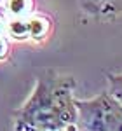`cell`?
Returning <instances> with one entry per match:
<instances>
[{
	"instance_id": "cell-1",
	"label": "cell",
	"mask_w": 122,
	"mask_h": 131,
	"mask_svg": "<svg viewBox=\"0 0 122 131\" xmlns=\"http://www.w3.org/2000/svg\"><path fill=\"white\" fill-rule=\"evenodd\" d=\"M75 79L56 70L37 77L28 100L14 110L16 131H75L79 112L75 105Z\"/></svg>"
},
{
	"instance_id": "cell-2",
	"label": "cell",
	"mask_w": 122,
	"mask_h": 131,
	"mask_svg": "<svg viewBox=\"0 0 122 131\" xmlns=\"http://www.w3.org/2000/svg\"><path fill=\"white\" fill-rule=\"evenodd\" d=\"M79 112V129L84 131H122V101L112 93L75 100Z\"/></svg>"
},
{
	"instance_id": "cell-3",
	"label": "cell",
	"mask_w": 122,
	"mask_h": 131,
	"mask_svg": "<svg viewBox=\"0 0 122 131\" xmlns=\"http://www.w3.org/2000/svg\"><path fill=\"white\" fill-rule=\"evenodd\" d=\"M86 12L112 18L122 12V0H80Z\"/></svg>"
},
{
	"instance_id": "cell-4",
	"label": "cell",
	"mask_w": 122,
	"mask_h": 131,
	"mask_svg": "<svg viewBox=\"0 0 122 131\" xmlns=\"http://www.w3.org/2000/svg\"><path fill=\"white\" fill-rule=\"evenodd\" d=\"M28 33L35 42H42L51 31V19L42 14H30L28 18Z\"/></svg>"
},
{
	"instance_id": "cell-5",
	"label": "cell",
	"mask_w": 122,
	"mask_h": 131,
	"mask_svg": "<svg viewBox=\"0 0 122 131\" xmlns=\"http://www.w3.org/2000/svg\"><path fill=\"white\" fill-rule=\"evenodd\" d=\"M5 31L10 39L14 40H28L30 33H28V19L26 18H19V16H12L7 25H5Z\"/></svg>"
},
{
	"instance_id": "cell-6",
	"label": "cell",
	"mask_w": 122,
	"mask_h": 131,
	"mask_svg": "<svg viewBox=\"0 0 122 131\" xmlns=\"http://www.w3.org/2000/svg\"><path fill=\"white\" fill-rule=\"evenodd\" d=\"M5 9L10 16L28 18L33 10V0H5Z\"/></svg>"
},
{
	"instance_id": "cell-7",
	"label": "cell",
	"mask_w": 122,
	"mask_h": 131,
	"mask_svg": "<svg viewBox=\"0 0 122 131\" xmlns=\"http://www.w3.org/2000/svg\"><path fill=\"white\" fill-rule=\"evenodd\" d=\"M108 91L122 101V73H108Z\"/></svg>"
},
{
	"instance_id": "cell-8",
	"label": "cell",
	"mask_w": 122,
	"mask_h": 131,
	"mask_svg": "<svg viewBox=\"0 0 122 131\" xmlns=\"http://www.w3.org/2000/svg\"><path fill=\"white\" fill-rule=\"evenodd\" d=\"M9 56V40L4 37V33H0V61L5 60Z\"/></svg>"
},
{
	"instance_id": "cell-9",
	"label": "cell",
	"mask_w": 122,
	"mask_h": 131,
	"mask_svg": "<svg viewBox=\"0 0 122 131\" xmlns=\"http://www.w3.org/2000/svg\"><path fill=\"white\" fill-rule=\"evenodd\" d=\"M5 25H7V21H5V18L0 14V33H4V30H5Z\"/></svg>"
}]
</instances>
